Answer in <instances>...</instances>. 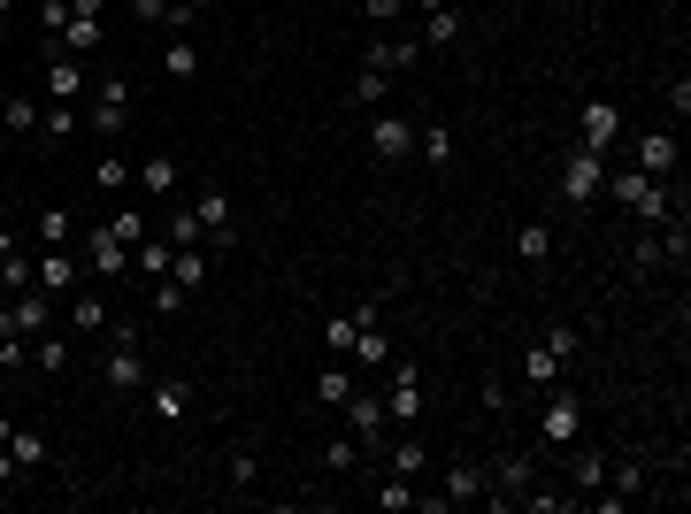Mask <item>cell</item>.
Instances as JSON below:
<instances>
[{"instance_id":"1","label":"cell","mask_w":691,"mask_h":514,"mask_svg":"<svg viewBox=\"0 0 691 514\" xmlns=\"http://www.w3.org/2000/svg\"><path fill=\"white\" fill-rule=\"evenodd\" d=\"M576 438H584V399L568 384H553L545 407H538V453H568Z\"/></svg>"},{"instance_id":"2","label":"cell","mask_w":691,"mask_h":514,"mask_svg":"<svg viewBox=\"0 0 691 514\" xmlns=\"http://www.w3.org/2000/svg\"><path fill=\"white\" fill-rule=\"evenodd\" d=\"M376 376H384V415H392V430H415V422H423V368L392 353Z\"/></svg>"},{"instance_id":"3","label":"cell","mask_w":691,"mask_h":514,"mask_svg":"<svg viewBox=\"0 0 691 514\" xmlns=\"http://www.w3.org/2000/svg\"><path fill=\"white\" fill-rule=\"evenodd\" d=\"M124 116H131V85L124 77H93V93H85V131L93 139H124Z\"/></svg>"},{"instance_id":"4","label":"cell","mask_w":691,"mask_h":514,"mask_svg":"<svg viewBox=\"0 0 691 514\" xmlns=\"http://www.w3.org/2000/svg\"><path fill=\"white\" fill-rule=\"evenodd\" d=\"M599 192H607V154L568 147V154H561V200H568V207H592Z\"/></svg>"},{"instance_id":"5","label":"cell","mask_w":691,"mask_h":514,"mask_svg":"<svg viewBox=\"0 0 691 514\" xmlns=\"http://www.w3.org/2000/svg\"><path fill=\"white\" fill-rule=\"evenodd\" d=\"M77 261H85V277H93V285H108V277H124V269H131V238H124L116 223H93Z\"/></svg>"},{"instance_id":"6","label":"cell","mask_w":691,"mask_h":514,"mask_svg":"<svg viewBox=\"0 0 691 514\" xmlns=\"http://www.w3.org/2000/svg\"><path fill=\"white\" fill-rule=\"evenodd\" d=\"M39 77H46V100H77V108H85V93H93L85 62H77V54H62L54 39L39 46Z\"/></svg>"},{"instance_id":"7","label":"cell","mask_w":691,"mask_h":514,"mask_svg":"<svg viewBox=\"0 0 691 514\" xmlns=\"http://www.w3.org/2000/svg\"><path fill=\"white\" fill-rule=\"evenodd\" d=\"M369 154L392 170V162H407L415 154V116H392V108H369Z\"/></svg>"},{"instance_id":"8","label":"cell","mask_w":691,"mask_h":514,"mask_svg":"<svg viewBox=\"0 0 691 514\" xmlns=\"http://www.w3.org/2000/svg\"><path fill=\"white\" fill-rule=\"evenodd\" d=\"M54 315H62V300H46V292L31 285V292H8V308H0V331H15V339H39V331H54Z\"/></svg>"},{"instance_id":"9","label":"cell","mask_w":691,"mask_h":514,"mask_svg":"<svg viewBox=\"0 0 691 514\" xmlns=\"http://www.w3.org/2000/svg\"><path fill=\"white\" fill-rule=\"evenodd\" d=\"M339 415H346V430H353V438H361L369 453H376V446L392 438V415H384V392H361V384H353V399H346Z\"/></svg>"},{"instance_id":"10","label":"cell","mask_w":691,"mask_h":514,"mask_svg":"<svg viewBox=\"0 0 691 514\" xmlns=\"http://www.w3.org/2000/svg\"><path fill=\"white\" fill-rule=\"evenodd\" d=\"M147 376H155V368H147V353H139L131 339H124V345H108V361H100V384H108L116 399H131V392H147Z\"/></svg>"},{"instance_id":"11","label":"cell","mask_w":691,"mask_h":514,"mask_svg":"<svg viewBox=\"0 0 691 514\" xmlns=\"http://www.w3.org/2000/svg\"><path fill=\"white\" fill-rule=\"evenodd\" d=\"M438 492H446V507H477V500L492 492V476H485V461H477V453H461V461H446Z\"/></svg>"},{"instance_id":"12","label":"cell","mask_w":691,"mask_h":514,"mask_svg":"<svg viewBox=\"0 0 691 514\" xmlns=\"http://www.w3.org/2000/svg\"><path fill=\"white\" fill-rule=\"evenodd\" d=\"M615 131H623L615 100H584V116H576V147H592V154H607V162H615Z\"/></svg>"},{"instance_id":"13","label":"cell","mask_w":691,"mask_h":514,"mask_svg":"<svg viewBox=\"0 0 691 514\" xmlns=\"http://www.w3.org/2000/svg\"><path fill=\"white\" fill-rule=\"evenodd\" d=\"M62 323H70L77 339H108V300H100V285H77V292L62 300Z\"/></svg>"},{"instance_id":"14","label":"cell","mask_w":691,"mask_h":514,"mask_svg":"<svg viewBox=\"0 0 691 514\" xmlns=\"http://www.w3.org/2000/svg\"><path fill=\"white\" fill-rule=\"evenodd\" d=\"M192 215H200V238H208V254H215V246H231V192H223V184H200Z\"/></svg>"},{"instance_id":"15","label":"cell","mask_w":691,"mask_h":514,"mask_svg":"<svg viewBox=\"0 0 691 514\" xmlns=\"http://www.w3.org/2000/svg\"><path fill=\"white\" fill-rule=\"evenodd\" d=\"M423 54H430V46L407 31V39H369V54H361V62H369V69H384V77H400V69H415Z\"/></svg>"},{"instance_id":"16","label":"cell","mask_w":691,"mask_h":514,"mask_svg":"<svg viewBox=\"0 0 691 514\" xmlns=\"http://www.w3.org/2000/svg\"><path fill=\"white\" fill-rule=\"evenodd\" d=\"M77 285H85V261H77L70 246H54V254L39 261V292H46V300H70Z\"/></svg>"},{"instance_id":"17","label":"cell","mask_w":691,"mask_h":514,"mask_svg":"<svg viewBox=\"0 0 691 514\" xmlns=\"http://www.w3.org/2000/svg\"><path fill=\"white\" fill-rule=\"evenodd\" d=\"M376 453H384V476H415V484H423V469H430V446H423L415 430H400V438H384Z\"/></svg>"},{"instance_id":"18","label":"cell","mask_w":691,"mask_h":514,"mask_svg":"<svg viewBox=\"0 0 691 514\" xmlns=\"http://www.w3.org/2000/svg\"><path fill=\"white\" fill-rule=\"evenodd\" d=\"M561 484L592 500V492L607 484V446H584V438H576V446H568V476H561Z\"/></svg>"},{"instance_id":"19","label":"cell","mask_w":691,"mask_h":514,"mask_svg":"<svg viewBox=\"0 0 691 514\" xmlns=\"http://www.w3.org/2000/svg\"><path fill=\"white\" fill-rule=\"evenodd\" d=\"M461 31H469V15H461L454 0H430V8H423V31H415V39H423V46H461Z\"/></svg>"},{"instance_id":"20","label":"cell","mask_w":691,"mask_h":514,"mask_svg":"<svg viewBox=\"0 0 691 514\" xmlns=\"http://www.w3.org/2000/svg\"><path fill=\"white\" fill-rule=\"evenodd\" d=\"M607 484H615V500H623V507H630V500H646V484H653L646 453H607Z\"/></svg>"},{"instance_id":"21","label":"cell","mask_w":691,"mask_h":514,"mask_svg":"<svg viewBox=\"0 0 691 514\" xmlns=\"http://www.w3.org/2000/svg\"><path fill=\"white\" fill-rule=\"evenodd\" d=\"M147 407H155V422H184L192 384H184V376H147Z\"/></svg>"},{"instance_id":"22","label":"cell","mask_w":691,"mask_h":514,"mask_svg":"<svg viewBox=\"0 0 691 514\" xmlns=\"http://www.w3.org/2000/svg\"><path fill=\"white\" fill-rule=\"evenodd\" d=\"M131 184H139L147 200H177V154H147V162L131 170Z\"/></svg>"},{"instance_id":"23","label":"cell","mask_w":691,"mask_h":514,"mask_svg":"<svg viewBox=\"0 0 691 514\" xmlns=\"http://www.w3.org/2000/svg\"><path fill=\"white\" fill-rule=\"evenodd\" d=\"M515 376H522V384H530V392H553V384H561V376H568V368H561V361H553V353H545V345H522Z\"/></svg>"},{"instance_id":"24","label":"cell","mask_w":691,"mask_h":514,"mask_svg":"<svg viewBox=\"0 0 691 514\" xmlns=\"http://www.w3.org/2000/svg\"><path fill=\"white\" fill-rule=\"evenodd\" d=\"M638 170L669 184V170H677V131H646V139H638Z\"/></svg>"},{"instance_id":"25","label":"cell","mask_w":691,"mask_h":514,"mask_svg":"<svg viewBox=\"0 0 691 514\" xmlns=\"http://www.w3.org/2000/svg\"><path fill=\"white\" fill-rule=\"evenodd\" d=\"M170 285L184 292V300L208 285V246H177V254H170Z\"/></svg>"},{"instance_id":"26","label":"cell","mask_w":691,"mask_h":514,"mask_svg":"<svg viewBox=\"0 0 691 514\" xmlns=\"http://www.w3.org/2000/svg\"><path fill=\"white\" fill-rule=\"evenodd\" d=\"M346 361H353V368H384V361H392V339H384V323H361V339L346 345Z\"/></svg>"},{"instance_id":"27","label":"cell","mask_w":691,"mask_h":514,"mask_svg":"<svg viewBox=\"0 0 691 514\" xmlns=\"http://www.w3.org/2000/svg\"><path fill=\"white\" fill-rule=\"evenodd\" d=\"M353 384H361V376H353V361H339V353H331V368L316 376V399H323V407H346V399H353Z\"/></svg>"},{"instance_id":"28","label":"cell","mask_w":691,"mask_h":514,"mask_svg":"<svg viewBox=\"0 0 691 514\" xmlns=\"http://www.w3.org/2000/svg\"><path fill=\"white\" fill-rule=\"evenodd\" d=\"M39 131H46V139H62V147H70V139H77V131H85V108H77V100H46V116H39Z\"/></svg>"},{"instance_id":"29","label":"cell","mask_w":691,"mask_h":514,"mask_svg":"<svg viewBox=\"0 0 691 514\" xmlns=\"http://www.w3.org/2000/svg\"><path fill=\"white\" fill-rule=\"evenodd\" d=\"M415 154H423L430 170H454V131H446V124H415Z\"/></svg>"},{"instance_id":"30","label":"cell","mask_w":691,"mask_h":514,"mask_svg":"<svg viewBox=\"0 0 691 514\" xmlns=\"http://www.w3.org/2000/svg\"><path fill=\"white\" fill-rule=\"evenodd\" d=\"M545 353H553V361H561V368H576V361H584V331H576V323H545Z\"/></svg>"},{"instance_id":"31","label":"cell","mask_w":691,"mask_h":514,"mask_svg":"<svg viewBox=\"0 0 691 514\" xmlns=\"http://www.w3.org/2000/svg\"><path fill=\"white\" fill-rule=\"evenodd\" d=\"M170 238H162V246H155V231H147V238H139V246H131V269H139V277H147V285H155V277H170Z\"/></svg>"},{"instance_id":"32","label":"cell","mask_w":691,"mask_h":514,"mask_svg":"<svg viewBox=\"0 0 691 514\" xmlns=\"http://www.w3.org/2000/svg\"><path fill=\"white\" fill-rule=\"evenodd\" d=\"M162 77H177V85L200 77V46H192V39H170V46H162Z\"/></svg>"},{"instance_id":"33","label":"cell","mask_w":691,"mask_h":514,"mask_svg":"<svg viewBox=\"0 0 691 514\" xmlns=\"http://www.w3.org/2000/svg\"><path fill=\"white\" fill-rule=\"evenodd\" d=\"M361 453H369V446H361L353 430H339V438L323 446V469H331V476H353V469H361Z\"/></svg>"},{"instance_id":"34","label":"cell","mask_w":691,"mask_h":514,"mask_svg":"<svg viewBox=\"0 0 691 514\" xmlns=\"http://www.w3.org/2000/svg\"><path fill=\"white\" fill-rule=\"evenodd\" d=\"M31 231H39L46 246H70V238H77V215H70V207H39V215H31Z\"/></svg>"},{"instance_id":"35","label":"cell","mask_w":691,"mask_h":514,"mask_svg":"<svg viewBox=\"0 0 691 514\" xmlns=\"http://www.w3.org/2000/svg\"><path fill=\"white\" fill-rule=\"evenodd\" d=\"M0 285H8V292H31V285H39V261H31L23 246H8V254H0Z\"/></svg>"},{"instance_id":"36","label":"cell","mask_w":691,"mask_h":514,"mask_svg":"<svg viewBox=\"0 0 691 514\" xmlns=\"http://www.w3.org/2000/svg\"><path fill=\"white\" fill-rule=\"evenodd\" d=\"M8 461H15L23 476H31V469H46V438H39V430H8Z\"/></svg>"},{"instance_id":"37","label":"cell","mask_w":691,"mask_h":514,"mask_svg":"<svg viewBox=\"0 0 691 514\" xmlns=\"http://www.w3.org/2000/svg\"><path fill=\"white\" fill-rule=\"evenodd\" d=\"M515 261H530V269L553 261V231H545V223H522V231H515Z\"/></svg>"},{"instance_id":"38","label":"cell","mask_w":691,"mask_h":514,"mask_svg":"<svg viewBox=\"0 0 691 514\" xmlns=\"http://www.w3.org/2000/svg\"><path fill=\"white\" fill-rule=\"evenodd\" d=\"M353 100H361V108H384V100H392V77L361 62V69H353Z\"/></svg>"},{"instance_id":"39","label":"cell","mask_w":691,"mask_h":514,"mask_svg":"<svg viewBox=\"0 0 691 514\" xmlns=\"http://www.w3.org/2000/svg\"><path fill=\"white\" fill-rule=\"evenodd\" d=\"M39 116H46V108H39L31 93H15V100H0V131H39Z\"/></svg>"},{"instance_id":"40","label":"cell","mask_w":691,"mask_h":514,"mask_svg":"<svg viewBox=\"0 0 691 514\" xmlns=\"http://www.w3.org/2000/svg\"><path fill=\"white\" fill-rule=\"evenodd\" d=\"M376 507L384 514H415V476H384V484H376Z\"/></svg>"},{"instance_id":"41","label":"cell","mask_w":691,"mask_h":514,"mask_svg":"<svg viewBox=\"0 0 691 514\" xmlns=\"http://www.w3.org/2000/svg\"><path fill=\"white\" fill-rule=\"evenodd\" d=\"M93 184H100V192H124V184H131V162H124V154L108 147V154L93 162Z\"/></svg>"},{"instance_id":"42","label":"cell","mask_w":691,"mask_h":514,"mask_svg":"<svg viewBox=\"0 0 691 514\" xmlns=\"http://www.w3.org/2000/svg\"><path fill=\"white\" fill-rule=\"evenodd\" d=\"M361 339V308H346V315H331V331H323V345H331V353H339L346 361V345Z\"/></svg>"},{"instance_id":"43","label":"cell","mask_w":691,"mask_h":514,"mask_svg":"<svg viewBox=\"0 0 691 514\" xmlns=\"http://www.w3.org/2000/svg\"><path fill=\"white\" fill-rule=\"evenodd\" d=\"M170 246H208V238H200V215H192V207H170Z\"/></svg>"},{"instance_id":"44","label":"cell","mask_w":691,"mask_h":514,"mask_svg":"<svg viewBox=\"0 0 691 514\" xmlns=\"http://www.w3.org/2000/svg\"><path fill=\"white\" fill-rule=\"evenodd\" d=\"M0 368H31V339H15V331H0Z\"/></svg>"},{"instance_id":"45","label":"cell","mask_w":691,"mask_h":514,"mask_svg":"<svg viewBox=\"0 0 691 514\" xmlns=\"http://www.w3.org/2000/svg\"><path fill=\"white\" fill-rule=\"evenodd\" d=\"M231 484L254 492V484H262V461H254V453H231Z\"/></svg>"},{"instance_id":"46","label":"cell","mask_w":691,"mask_h":514,"mask_svg":"<svg viewBox=\"0 0 691 514\" xmlns=\"http://www.w3.org/2000/svg\"><path fill=\"white\" fill-rule=\"evenodd\" d=\"M155 315H184V292H177L170 277H155Z\"/></svg>"},{"instance_id":"47","label":"cell","mask_w":691,"mask_h":514,"mask_svg":"<svg viewBox=\"0 0 691 514\" xmlns=\"http://www.w3.org/2000/svg\"><path fill=\"white\" fill-rule=\"evenodd\" d=\"M62 23H70V0H46V8H39V31H46V39H54V31H62Z\"/></svg>"},{"instance_id":"48","label":"cell","mask_w":691,"mask_h":514,"mask_svg":"<svg viewBox=\"0 0 691 514\" xmlns=\"http://www.w3.org/2000/svg\"><path fill=\"white\" fill-rule=\"evenodd\" d=\"M407 8H415V0H369V23H400Z\"/></svg>"},{"instance_id":"49","label":"cell","mask_w":691,"mask_h":514,"mask_svg":"<svg viewBox=\"0 0 691 514\" xmlns=\"http://www.w3.org/2000/svg\"><path fill=\"white\" fill-rule=\"evenodd\" d=\"M131 15L139 23H170V0H131Z\"/></svg>"},{"instance_id":"50","label":"cell","mask_w":691,"mask_h":514,"mask_svg":"<svg viewBox=\"0 0 691 514\" xmlns=\"http://www.w3.org/2000/svg\"><path fill=\"white\" fill-rule=\"evenodd\" d=\"M8 484H23V469H15V461H8V446H0V492H8Z\"/></svg>"},{"instance_id":"51","label":"cell","mask_w":691,"mask_h":514,"mask_svg":"<svg viewBox=\"0 0 691 514\" xmlns=\"http://www.w3.org/2000/svg\"><path fill=\"white\" fill-rule=\"evenodd\" d=\"M8 246H15V231H8V223H0V254H8Z\"/></svg>"},{"instance_id":"52","label":"cell","mask_w":691,"mask_h":514,"mask_svg":"<svg viewBox=\"0 0 691 514\" xmlns=\"http://www.w3.org/2000/svg\"><path fill=\"white\" fill-rule=\"evenodd\" d=\"M8 430H15V422H8V415H0V446H8Z\"/></svg>"},{"instance_id":"53","label":"cell","mask_w":691,"mask_h":514,"mask_svg":"<svg viewBox=\"0 0 691 514\" xmlns=\"http://www.w3.org/2000/svg\"><path fill=\"white\" fill-rule=\"evenodd\" d=\"M8 8H15V0H0V23H8Z\"/></svg>"}]
</instances>
